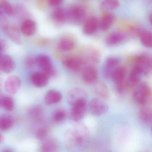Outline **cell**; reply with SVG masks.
I'll return each instance as SVG.
<instances>
[{
    "label": "cell",
    "mask_w": 152,
    "mask_h": 152,
    "mask_svg": "<svg viewBox=\"0 0 152 152\" xmlns=\"http://www.w3.org/2000/svg\"><path fill=\"white\" fill-rule=\"evenodd\" d=\"M14 124L13 118L8 115H4L0 118V128L3 130L10 129Z\"/></svg>",
    "instance_id": "cell-30"
},
{
    "label": "cell",
    "mask_w": 152,
    "mask_h": 152,
    "mask_svg": "<svg viewBox=\"0 0 152 152\" xmlns=\"http://www.w3.org/2000/svg\"><path fill=\"white\" fill-rule=\"evenodd\" d=\"M62 96L61 93L57 91L51 90L49 91L45 95V103L47 105L56 104L61 101Z\"/></svg>",
    "instance_id": "cell-25"
},
{
    "label": "cell",
    "mask_w": 152,
    "mask_h": 152,
    "mask_svg": "<svg viewBox=\"0 0 152 152\" xmlns=\"http://www.w3.org/2000/svg\"><path fill=\"white\" fill-rule=\"evenodd\" d=\"M64 65L69 70L78 71L83 64L81 58L78 55H71L66 56L63 60Z\"/></svg>",
    "instance_id": "cell-10"
},
{
    "label": "cell",
    "mask_w": 152,
    "mask_h": 152,
    "mask_svg": "<svg viewBox=\"0 0 152 152\" xmlns=\"http://www.w3.org/2000/svg\"><path fill=\"white\" fill-rule=\"evenodd\" d=\"M149 21L150 22V23L152 25V13L150 14V15L149 16Z\"/></svg>",
    "instance_id": "cell-42"
},
{
    "label": "cell",
    "mask_w": 152,
    "mask_h": 152,
    "mask_svg": "<svg viewBox=\"0 0 152 152\" xmlns=\"http://www.w3.org/2000/svg\"><path fill=\"white\" fill-rule=\"evenodd\" d=\"M126 74V68L122 66L117 67L112 74L111 78L116 86L117 91L120 93L123 92L126 89L125 79Z\"/></svg>",
    "instance_id": "cell-4"
},
{
    "label": "cell",
    "mask_w": 152,
    "mask_h": 152,
    "mask_svg": "<svg viewBox=\"0 0 152 152\" xmlns=\"http://www.w3.org/2000/svg\"><path fill=\"white\" fill-rule=\"evenodd\" d=\"M94 92L99 98L107 99L109 96V91L106 85L103 82L97 81L94 84Z\"/></svg>",
    "instance_id": "cell-24"
},
{
    "label": "cell",
    "mask_w": 152,
    "mask_h": 152,
    "mask_svg": "<svg viewBox=\"0 0 152 152\" xmlns=\"http://www.w3.org/2000/svg\"><path fill=\"white\" fill-rule=\"evenodd\" d=\"M52 17L56 22L64 23L69 19L68 10L63 8L56 9L52 13Z\"/></svg>",
    "instance_id": "cell-26"
},
{
    "label": "cell",
    "mask_w": 152,
    "mask_h": 152,
    "mask_svg": "<svg viewBox=\"0 0 152 152\" xmlns=\"http://www.w3.org/2000/svg\"><path fill=\"white\" fill-rule=\"evenodd\" d=\"M62 0H49L48 3L50 6L57 7L61 5L63 3Z\"/></svg>",
    "instance_id": "cell-39"
},
{
    "label": "cell",
    "mask_w": 152,
    "mask_h": 152,
    "mask_svg": "<svg viewBox=\"0 0 152 152\" xmlns=\"http://www.w3.org/2000/svg\"><path fill=\"white\" fill-rule=\"evenodd\" d=\"M88 129L83 125H77L72 127L65 134L66 145L70 148L80 147L88 139Z\"/></svg>",
    "instance_id": "cell-1"
},
{
    "label": "cell",
    "mask_w": 152,
    "mask_h": 152,
    "mask_svg": "<svg viewBox=\"0 0 152 152\" xmlns=\"http://www.w3.org/2000/svg\"><path fill=\"white\" fill-rule=\"evenodd\" d=\"M120 60L115 57H109L106 58L104 64L103 74L106 79L111 78L114 71L119 66Z\"/></svg>",
    "instance_id": "cell-11"
},
{
    "label": "cell",
    "mask_w": 152,
    "mask_h": 152,
    "mask_svg": "<svg viewBox=\"0 0 152 152\" xmlns=\"http://www.w3.org/2000/svg\"><path fill=\"white\" fill-rule=\"evenodd\" d=\"M125 34L121 32H114L107 38L106 42L109 46H115L121 43L125 39Z\"/></svg>",
    "instance_id": "cell-27"
},
{
    "label": "cell",
    "mask_w": 152,
    "mask_h": 152,
    "mask_svg": "<svg viewBox=\"0 0 152 152\" xmlns=\"http://www.w3.org/2000/svg\"><path fill=\"white\" fill-rule=\"evenodd\" d=\"M151 134H152V127H151Z\"/></svg>",
    "instance_id": "cell-45"
},
{
    "label": "cell",
    "mask_w": 152,
    "mask_h": 152,
    "mask_svg": "<svg viewBox=\"0 0 152 152\" xmlns=\"http://www.w3.org/2000/svg\"><path fill=\"white\" fill-rule=\"evenodd\" d=\"M140 117L144 122H152V109L147 108L141 109L140 112Z\"/></svg>",
    "instance_id": "cell-33"
},
{
    "label": "cell",
    "mask_w": 152,
    "mask_h": 152,
    "mask_svg": "<svg viewBox=\"0 0 152 152\" xmlns=\"http://www.w3.org/2000/svg\"><path fill=\"white\" fill-rule=\"evenodd\" d=\"M58 145L56 142L52 140L44 141L40 147V152H57Z\"/></svg>",
    "instance_id": "cell-28"
},
{
    "label": "cell",
    "mask_w": 152,
    "mask_h": 152,
    "mask_svg": "<svg viewBox=\"0 0 152 152\" xmlns=\"http://www.w3.org/2000/svg\"><path fill=\"white\" fill-rule=\"evenodd\" d=\"M48 134V130L45 128L40 129L37 131V137L40 140L44 139L46 138Z\"/></svg>",
    "instance_id": "cell-37"
},
{
    "label": "cell",
    "mask_w": 152,
    "mask_h": 152,
    "mask_svg": "<svg viewBox=\"0 0 152 152\" xmlns=\"http://www.w3.org/2000/svg\"><path fill=\"white\" fill-rule=\"evenodd\" d=\"M15 66L13 58L8 55H1L0 58V69L5 73L11 72Z\"/></svg>",
    "instance_id": "cell-17"
},
{
    "label": "cell",
    "mask_w": 152,
    "mask_h": 152,
    "mask_svg": "<svg viewBox=\"0 0 152 152\" xmlns=\"http://www.w3.org/2000/svg\"><path fill=\"white\" fill-rule=\"evenodd\" d=\"M132 96L137 104L142 105L147 104L152 100V90L146 83H141L136 87Z\"/></svg>",
    "instance_id": "cell-3"
},
{
    "label": "cell",
    "mask_w": 152,
    "mask_h": 152,
    "mask_svg": "<svg viewBox=\"0 0 152 152\" xmlns=\"http://www.w3.org/2000/svg\"><path fill=\"white\" fill-rule=\"evenodd\" d=\"M78 56L81 58L83 64L94 66L98 64L100 61L99 51L93 46L87 45L83 47L79 51Z\"/></svg>",
    "instance_id": "cell-2"
},
{
    "label": "cell",
    "mask_w": 152,
    "mask_h": 152,
    "mask_svg": "<svg viewBox=\"0 0 152 152\" xmlns=\"http://www.w3.org/2000/svg\"><path fill=\"white\" fill-rule=\"evenodd\" d=\"M134 66L138 68L143 75H147L152 69V60L147 55H140L135 58Z\"/></svg>",
    "instance_id": "cell-5"
},
{
    "label": "cell",
    "mask_w": 152,
    "mask_h": 152,
    "mask_svg": "<svg viewBox=\"0 0 152 152\" xmlns=\"http://www.w3.org/2000/svg\"><path fill=\"white\" fill-rule=\"evenodd\" d=\"M120 3L115 0H106L103 1L100 3L101 9L104 12H108L110 10H115L119 8Z\"/></svg>",
    "instance_id": "cell-29"
},
{
    "label": "cell",
    "mask_w": 152,
    "mask_h": 152,
    "mask_svg": "<svg viewBox=\"0 0 152 152\" xmlns=\"http://www.w3.org/2000/svg\"><path fill=\"white\" fill-rule=\"evenodd\" d=\"M36 64V58L32 57H29L26 58L25 60V65L26 67L30 68L33 67Z\"/></svg>",
    "instance_id": "cell-36"
},
{
    "label": "cell",
    "mask_w": 152,
    "mask_h": 152,
    "mask_svg": "<svg viewBox=\"0 0 152 152\" xmlns=\"http://www.w3.org/2000/svg\"><path fill=\"white\" fill-rule=\"evenodd\" d=\"M99 26V23L97 18L94 16H90L83 24V32L86 34H92L96 31Z\"/></svg>",
    "instance_id": "cell-19"
},
{
    "label": "cell",
    "mask_w": 152,
    "mask_h": 152,
    "mask_svg": "<svg viewBox=\"0 0 152 152\" xmlns=\"http://www.w3.org/2000/svg\"><path fill=\"white\" fill-rule=\"evenodd\" d=\"M49 78L42 72H35L32 75L31 80L33 84L38 88L47 86Z\"/></svg>",
    "instance_id": "cell-20"
},
{
    "label": "cell",
    "mask_w": 152,
    "mask_h": 152,
    "mask_svg": "<svg viewBox=\"0 0 152 152\" xmlns=\"http://www.w3.org/2000/svg\"><path fill=\"white\" fill-rule=\"evenodd\" d=\"M49 42V41L48 39H41L39 42V44L41 46L47 45Z\"/></svg>",
    "instance_id": "cell-41"
},
{
    "label": "cell",
    "mask_w": 152,
    "mask_h": 152,
    "mask_svg": "<svg viewBox=\"0 0 152 152\" xmlns=\"http://www.w3.org/2000/svg\"><path fill=\"white\" fill-rule=\"evenodd\" d=\"M36 64L42 69V72L47 71L54 68L52 61L50 58L47 55L41 54L36 57Z\"/></svg>",
    "instance_id": "cell-21"
},
{
    "label": "cell",
    "mask_w": 152,
    "mask_h": 152,
    "mask_svg": "<svg viewBox=\"0 0 152 152\" xmlns=\"http://www.w3.org/2000/svg\"><path fill=\"white\" fill-rule=\"evenodd\" d=\"M87 93L84 90L80 88H74L67 94V101L72 106L79 102L87 101Z\"/></svg>",
    "instance_id": "cell-6"
},
{
    "label": "cell",
    "mask_w": 152,
    "mask_h": 152,
    "mask_svg": "<svg viewBox=\"0 0 152 152\" xmlns=\"http://www.w3.org/2000/svg\"><path fill=\"white\" fill-rule=\"evenodd\" d=\"M20 29L22 32L25 35L31 36L34 35L36 31V23L31 19H26L22 23Z\"/></svg>",
    "instance_id": "cell-22"
},
{
    "label": "cell",
    "mask_w": 152,
    "mask_h": 152,
    "mask_svg": "<svg viewBox=\"0 0 152 152\" xmlns=\"http://www.w3.org/2000/svg\"><path fill=\"white\" fill-rule=\"evenodd\" d=\"M77 43V39L73 34H66L59 39L58 48L63 51H69L74 48Z\"/></svg>",
    "instance_id": "cell-8"
},
{
    "label": "cell",
    "mask_w": 152,
    "mask_h": 152,
    "mask_svg": "<svg viewBox=\"0 0 152 152\" xmlns=\"http://www.w3.org/2000/svg\"><path fill=\"white\" fill-rule=\"evenodd\" d=\"M87 108V101H82L72 106L70 115L71 120L75 122L81 120L86 113Z\"/></svg>",
    "instance_id": "cell-7"
},
{
    "label": "cell",
    "mask_w": 152,
    "mask_h": 152,
    "mask_svg": "<svg viewBox=\"0 0 152 152\" xmlns=\"http://www.w3.org/2000/svg\"><path fill=\"white\" fill-rule=\"evenodd\" d=\"M3 152H11L10 151H9V150H6V151H4Z\"/></svg>",
    "instance_id": "cell-44"
},
{
    "label": "cell",
    "mask_w": 152,
    "mask_h": 152,
    "mask_svg": "<svg viewBox=\"0 0 152 152\" xmlns=\"http://www.w3.org/2000/svg\"><path fill=\"white\" fill-rule=\"evenodd\" d=\"M0 11L9 16H12L15 14V10L11 4L5 0L0 1Z\"/></svg>",
    "instance_id": "cell-32"
},
{
    "label": "cell",
    "mask_w": 152,
    "mask_h": 152,
    "mask_svg": "<svg viewBox=\"0 0 152 152\" xmlns=\"http://www.w3.org/2000/svg\"><path fill=\"white\" fill-rule=\"evenodd\" d=\"M21 81L18 76H10L5 81L4 87L7 92L10 94H16L21 87Z\"/></svg>",
    "instance_id": "cell-13"
},
{
    "label": "cell",
    "mask_w": 152,
    "mask_h": 152,
    "mask_svg": "<svg viewBox=\"0 0 152 152\" xmlns=\"http://www.w3.org/2000/svg\"><path fill=\"white\" fill-rule=\"evenodd\" d=\"M140 38V42L146 48H152V33L145 30L136 31Z\"/></svg>",
    "instance_id": "cell-23"
},
{
    "label": "cell",
    "mask_w": 152,
    "mask_h": 152,
    "mask_svg": "<svg viewBox=\"0 0 152 152\" xmlns=\"http://www.w3.org/2000/svg\"><path fill=\"white\" fill-rule=\"evenodd\" d=\"M0 104L1 107L7 111H12L14 108V101L8 96H3L1 97Z\"/></svg>",
    "instance_id": "cell-31"
},
{
    "label": "cell",
    "mask_w": 152,
    "mask_h": 152,
    "mask_svg": "<svg viewBox=\"0 0 152 152\" xmlns=\"http://www.w3.org/2000/svg\"><path fill=\"white\" fill-rule=\"evenodd\" d=\"M37 6L39 9L44 10L48 8V7L50 6L48 3V1L41 0V1H37Z\"/></svg>",
    "instance_id": "cell-38"
},
{
    "label": "cell",
    "mask_w": 152,
    "mask_h": 152,
    "mask_svg": "<svg viewBox=\"0 0 152 152\" xmlns=\"http://www.w3.org/2000/svg\"><path fill=\"white\" fill-rule=\"evenodd\" d=\"M90 110L93 115L100 116L107 113L108 110V106L99 99L95 98L91 101Z\"/></svg>",
    "instance_id": "cell-9"
},
{
    "label": "cell",
    "mask_w": 152,
    "mask_h": 152,
    "mask_svg": "<svg viewBox=\"0 0 152 152\" xmlns=\"http://www.w3.org/2000/svg\"><path fill=\"white\" fill-rule=\"evenodd\" d=\"M7 48V44L5 41L1 39V54L2 53V51L5 50Z\"/></svg>",
    "instance_id": "cell-40"
},
{
    "label": "cell",
    "mask_w": 152,
    "mask_h": 152,
    "mask_svg": "<svg viewBox=\"0 0 152 152\" xmlns=\"http://www.w3.org/2000/svg\"><path fill=\"white\" fill-rule=\"evenodd\" d=\"M142 75L143 74L138 68L134 66L125 81L126 89H130L136 87L140 81Z\"/></svg>",
    "instance_id": "cell-16"
},
{
    "label": "cell",
    "mask_w": 152,
    "mask_h": 152,
    "mask_svg": "<svg viewBox=\"0 0 152 152\" xmlns=\"http://www.w3.org/2000/svg\"><path fill=\"white\" fill-rule=\"evenodd\" d=\"M66 116V113L63 109L56 110L53 114L52 118L53 121L56 122H59L64 121Z\"/></svg>",
    "instance_id": "cell-35"
},
{
    "label": "cell",
    "mask_w": 152,
    "mask_h": 152,
    "mask_svg": "<svg viewBox=\"0 0 152 152\" xmlns=\"http://www.w3.org/2000/svg\"><path fill=\"white\" fill-rule=\"evenodd\" d=\"M2 28L5 34L14 42L18 44L21 43L20 33L15 25L5 22L2 23Z\"/></svg>",
    "instance_id": "cell-12"
},
{
    "label": "cell",
    "mask_w": 152,
    "mask_h": 152,
    "mask_svg": "<svg viewBox=\"0 0 152 152\" xmlns=\"http://www.w3.org/2000/svg\"><path fill=\"white\" fill-rule=\"evenodd\" d=\"M0 140H1V143H2V142H3V141H4V137H3L2 135H1V139Z\"/></svg>",
    "instance_id": "cell-43"
},
{
    "label": "cell",
    "mask_w": 152,
    "mask_h": 152,
    "mask_svg": "<svg viewBox=\"0 0 152 152\" xmlns=\"http://www.w3.org/2000/svg\"><path fill=\"white\" fill-rule=\"evenodd\" d=\"M82 77L86 83L94 84L97 81L98 73L96 67L94 66H88L83 71Z\"/></svg>",
    "instance_id": "cell-14"
},
{
    "label": "cell",
    "mask_w": 152,
    "mask_h": 152,
    "mask_svg": "<svg viewBox=\"0 0 152 152\" xmlns=\"http://www.w3.org/2000/svg\"><path fill=\"white\" fill-rule=\"evenodd\" d=\"M69 19L74 22L81 21L86 15L85 9L79 5H74L71 6L68 10Z\"/></svg>",
    "instance_id": "cell-15"
},
{
    "label": "cell",
    "mask_w": 152,
    "mask_h": 152,
    "mask_svg": "<svg viewBox=\"0 0 152 152\" xmlns=\"http://www.w3.org/2000/svg\"><path fill=\"white\" fill-rule=\"evenodd\" d=\"M42 110L39 106L33 107L29 110V114L31 118L36 120L40 119L42 115Z\"/></svg>",
    "instance_id": "cell-34"
},
{
    "label": "cell",
    "mask_w": 152,
    "mask_h": 152,
    "mask_svg": "<svg viewBox=\"0 0 152 152\" xmlns=\"http://www.w3.org/2000/svg\"><path fill=\"white\" fill-rule=\"evenodd\" d=\"M115 16L109 12H104L99 23L101 30L106 31L113 26L115 21Z\"/></svg>",
    "instance_id": "cell-18"
}]
</instances>
